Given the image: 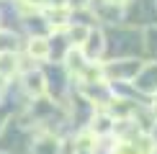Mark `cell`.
I'll return each mask as SVG.
<instances>
[{"instance_id":"cell-3","label":"cell","mask_w":157,"mask_h":154,"mask_svg":"<svg viewBox=\"0 0 157 154\" xmlns=\"http://www.w3.org/2000/svg\"><path fill=\"white\" fill-rule=\"evenodd\" d=\"M26 90L34 95H44V77L41 75H29L26 77Z\"/></svg>"},{"instance_id":"cell-6","label":"cell","mask_w":157,"mask_h":154,"mask_svg":"<svg viewBox=\"0 0 157 154\" xmlns=\"http://www.w3.org/2000/svg\"><path fill=\"white\" fill-rule=\"evenodd\" d=\"M80 154H85V152H80Z\"/></svg>"},{"instance_id":"cell-2","label":"cell","mask_w":157,"mask_h":154,"mask_svg":"<svg viewBox=\"0 0 157 154\" xmlns=\"http://www.w3.org/2000/svg\"><path fill=\"white\" fill-rule=\"evenodd\" d=\"M29 54L34 57V59H44V57L49 54L47 38H31V41H29Z\"/></svg>"},{"instance_id":"cell-1","label":"cell","mask_w":157,"mask_h":154,"mask_svg":"<svg viewBox=\"0 0 157 154\" xmlns=\"http://www.w3.org/2000/svg\"><path fill=\"white\" fill-rule=\"evenodd\" d=\"M16 69H18L16 54L13 51H0V77H10Z\"/></svg>"},{"instance_id":"cell-4","label":"cell","mask_w":157,"mask_h":154,"mask_svg":"<svg viewBox=\"0 0 157 154\" xmlns=\"http://www.w3.org/2000/svg\"><path fill=\"white\" fill-rule=\"evenodd\" d=\"M85 3H88V0H72V5H77V8H82Z\"/></svg>"},{"instance_id":"cell-5","label":"cell","mask_w":157,"mask_h":154,"mask_svg":"<svg viewBox=\"0 0 157 154\" xmlns=\"http://www.w3.org/2000/svg\"><path fill=\"white\" fill-rule=\"evenodd\" d=\"M113 3H116V0H113ZM119 3H121V0H119Z\"/></svg>"}]
</instances>
